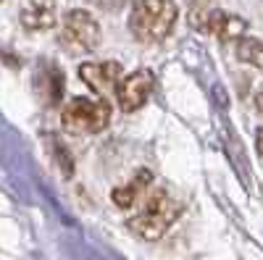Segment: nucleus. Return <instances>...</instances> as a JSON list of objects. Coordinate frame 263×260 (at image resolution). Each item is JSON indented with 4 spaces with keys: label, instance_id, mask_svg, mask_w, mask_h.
Segmentation results:
<instances>
[{
    "label": "nucleus",
    "instance_id": "nucleus-1",
    "mask_svg": "<svg viewBox=\"0 0 263 260\" xmlns=\"http://www.w3.org/2000/svg\"><path fill=\"white\" fill-rule=\"evenodd\" d=\"M182 210H184V203L174 197L168 189H156L145 197L140 213L132 215L126 221V226H129L132 234H137L140 239L156 242L171 229V224L182 215Z\"/></svg>",
    "mask_w": 263,
    "mask_h": 260
},
{
    "label": "nucleus",
    "instance_id": "nucleus-2",
    "mask_svg": "<svg viewBox=\"0 0 263 260\" xmlns=\"http://www.w3.org/2000/svg\"><path fill=\"white\" fill-rule=\"evenodd\" d=\"M179 8L174 0H137L129 13V32L140 42H163L174 24Z\"/></svg>",
    "mask_w": 263,
    "mask_h": 260
},
{
    "label": "nucleus",
    "instance_id": "nucleus-3",
    "mask_svg": "<svg viewBox=\"0 0 263 260\" xmlns=\"http://www.w3.org/2000/svg\"><path fill=\"white\" fill-rule=\"evenodd\" d=\"M111 124V105L105 97H71L61 113V126L69 134H100Z\"/></svg>",
    "mask_w": 263,
    "mask_h": 260
},
{
    "label": "nucleus",
    "instance_id": "nucleus-4",
    "mask_svg": "<svg viewBox=\"0 0 263 260\" xmlns=\"http://www.w3.org/2000/svg\"><path fill=\"white\" fill-rule=\"evenodd\" d=\"M58 42L69 53H92L100 45V24L95 21L92 13L74 8L61 21Z\"/></svg>",
    "mask_w": 263,
    "mask_h": 260
},
{
    "label": "nucleus",
    "instance_id": "nucleus-5",
    "mask_svg": "<svg viewBox=\"0 0 263 260\" xmlns=\"http://www.w3.org/2000/svg\"><path fill=\"white\" fill-rule=\"evenodd\" d=\"M190 21H192L195 29L208 32V34L218 37L221 42L242 39L245 32H248V21L245 18H239L234 13H227V11H218V8H208V11H200V13H190Z\"/></svg>",
    "mask_w": 263,
    "mask_h": 260
},
{
    "label": "nucleus",
    "instance_id": "nucleus-6",
    "mask_svg": "<svg viewBox=\"0 0 263 260\" xmlns=\"http://www.w3.org/2000/svg\"><path fill=\"white\" fill-rule=\"evenodd\" d=\"M153 87H156V76L150 69H137L126 76L119 79L116 84V103L124 113H135L147 103Z\"/></svg>",
    "mask_w": 263,
    "mask_h": 260
},
{
    "label": "nucleus",
    "instance_id": "nucleus-7",
    "mask_svg": "<svg viewBox=\"0 0 263 260\" xmlns=\"http://www.w3.org/2000/svg\"><path fill=\"white\" fill-rule=\"evenodd\" d=\"M34 92L45 108H53L61 103L63 95V71L50 61H42L34 71Z\"/></svg>",
    "mask_w": 263,
    "mask_h": 260
},
{
    "label": "nucleus",
    "instance_id": "nucleus-8",
    "mask_svg": "<svg viewBox=\"0 0 263 260\" xmlns=\"http://www.w3.org/2000/svg\"><path fill=\"white\" fill-rule=\"evenodd\" d=\"M82 82L95 90L98 95H105L108 90H116V84L121 79V63L116 61H103V63H82L79 66Z\"/></svg>",
    "mask_w": 263,
    "mask_h": 260
},
{
    "label": "nucleus",
    "instance_id": "nucleus-9",
    "mask_svg": "<svg viewBox=\"0 0 263 260\" xmlns=\"http://www.w3.org/2000/svg\"><path fill=\"white\" fill-rule=\"evenodd\" d=\"M150 182H153V173H150V171H137L126 184H121V187L114 189V194H111V197H114V205L121 208V210H126V208H132V205H137L140 197H142V192L150 187Z\"/></svg>",
    "mask_w": 263,
    "mask_h": 260
},
{
    "label": "nucleus",
    "instance_id": "nucleus-10",
    "mask_svg": "<svg viewBox=\"0 0 263 260\" xmlns=\"http://www.w3.org/2000/svg\"><path fill=\"white\" fill-rule=\"evenodd\" d=\"M21 24H24V29H29V32L50 29V27H55V11H53V6L29 3L24 11H21Z\"/></svg>",
    "mask_w": 263,
    "mask_h": 260
},
{
    "label": "nucleus",
    "instance_id": "nucleus-11",
    "mask_svg": "<svg viewBox=\"0 0 263 260\" xmlns=\"http://www.w3.org/2000/svg\"><path fill=\"white\" fill-rule=\"evenodd\" d=\"M237 58L250 63V66L263 69V39H255V37L237 39Z\"/></svg>",
    "mask_w": 263,
    "mask_h": 260
},
{
    "label": "nucleus",
    "instance_id": "nucleus-12",
    "mask_svg": "<svg viewBox=\"0 0 263 260\" xmlns=\"http://www.w3.org/2000/svg\"><path fill=\"white\" fill-rule=\"evenodd\" d=\"M255 147H258V153L263 158V129H258V134H255Z\"/></svg>",
    "mask_w": 263,
    "mask_h": 260
},
{
    "label": "nucleus",
    "instance_id": "nucleus-13",
    "mask_svg": "<svg viewBox=\"0 0 263 260\" xmlns=\"http://www.w3.org/2000/svg\"><path fill=\"white\" fill-rule=\"evenodd\" d=\"M255 108H258V113L263 116V92H258V95H255Z\"/></svg>",
    "mask_w": 263,
    "mask_h": 260
},
{
    "label": "nucleus",
    "instance_id": "nucleus-14",
    "mask_svg": "<svg viewBox=\"0 0 263 260\" xmlns=\"http://www.w3.org/2000/svg\"><path fill=\"white\" fill-rule=\"evenodd\" d=\"M29 3H37V6H50L53 0H29Z\"/></svg>",
    "mask_w": 263,
    "mask_h": 260
}]
</instances>
